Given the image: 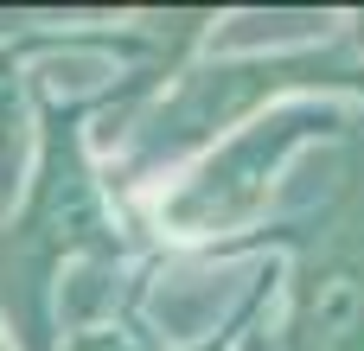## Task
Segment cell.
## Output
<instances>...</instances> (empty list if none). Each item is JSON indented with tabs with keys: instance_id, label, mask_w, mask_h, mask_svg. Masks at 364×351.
<instances>
[{
	"instance_id": "obj_1",
	"label": "cell",
	"mask_w": 364,
	"mask_h": 351,
	"mask_svg": "<svg viewBox=\"0 0 364 351\" xmlns=\"http://www.w3.org/2000/svg\"><path fill=\"white\" fill-rule=\"evenodd\" d=\"M364 326V288L352 269H333L314 294V333H307V351H352Z\"/></svg>"
}]
</instances>
